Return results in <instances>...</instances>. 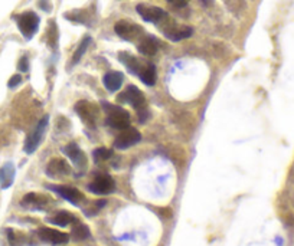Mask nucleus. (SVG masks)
<instances>
[{"mask_svg": "<svg viewBox=\"0 0 294 246\" xmlns=\"http://www.w3.org/2000/svg\"><path fill=\"white\" fill-rule=\"evenodd\" d=\"M119 103H127L130 105H133L140 117V122H144L147 118V104L144 100L143 92L135 87H128L124 92H121L119 95Z\"/></svg>", "mask_w": 294, "mask_h": 246, "instance_id": "f257e3e1", "label": "nucleus"}, {"mask_svg": "<svg viewBox=\"0 0 294 246\" xmlns=\"http://www.w3.org/2000/svg\"><path fill=\"white\" fill-rule=\"evenodd\" d=\"M104 110L107 112V124L116 130H124L130 126V114L121 107L104 104Z\"/></svg>", "mask_w": 294, "mask_h": 246, "instance_id": "f03ea898", "label": "nucleus"}, {"mask_svg": "<svg viewBox=\"0 0 294 246\" xmlns=\"http://www.w3.org/2000/svg\"><path fill=\"white\" fill-rule=\"evenodd\" d=\"M19 31L26 39H31L39 29V16L35 12H25L16 17Z\"/></svg>", "mask_w": 294, "mask_h": 246, "instance_id": "7ed1b4c3", "label": "nucleus"}, {"mask_svg": "<svg viewBox=\"0 0 294 246\" xmlns=\"http://www.w3.org/2000/svg\"><path fill=\"white\" fill-rule=\"evenodd\" d=\"M75 111L80 115L81 119L89 126V127H94L97 124V121L100 118V107L93 103H88V101H80L75 105Z\"/></svg>", "mask_w": 294, "mask_h": 246, "instance_id": "20e7f679", "label": "nucleus"}, {"mask_svg": "<svg viewBox=\"0 0 294 246\" xmlns=\"http://www.w3.org/2000/svg\"><path fill=\"white\" fill-rule=\"evenodd\" d=\"M47 126H48V117H43V118L38 122V126L33 128L32 133L28 135V138H26V141H25V151H26L28 154H32L33 151L39 147V144L42 143V138H43V135H45Z\"/></svg>", "mask_w": 294, "mask_h": 246, "instance_id": "39448f33", "label": "nucleus"}, {"mask_svg": "<svg viewBox=\"0 0 294 246\" xmlns=\"http://www.w3.org/2000/svg\"><path fill=\"white\" fill-rule=\"evenodd\" d=\"M140 140H142V134L135 128L127 127L124 128V130H121V133L116 137L114 147L119 149V150H126L128 147L140 143Z\"/></svg>", "mask_w": 294, "mask_h": 246, "instance_id": "423d86ee", "label": "nucleus"}, {"mask_svg": "<svg viewBox=\"0 0 294 246\" xmlns=\"http://www.w3.org/2000/svg\"><path fill=\"white\" fill-rule=\"evenodd\" d=\"M88 190L96 193V194H110L116 190V182L112 180L111 176L108 175H98L88 184Z\"/></svg>", "mask_w": 294, "mask_h": 246, "instance_id": "0eeeda50", "label": "nucleus"}, {"mask_svg": "<svg viewBox=\"0 0 294 246\" xmlns=\"http://www.w3.org/2000/svg\"><path fill=\"white\" fill-rule=\"evenodd\" d=\"M116 33L119 35L120 38L126 40H139L143 36V29L139 26V24L130 23V22H124L121 20L119 23L116 24Z\"/></svg>", "mask_w": 294, "mask_h": 246, "instance_id": "6e6552de", "label": "nucleus"}, {"mask_svg": "<svg viewBox=\"0 0 294 246\" xmlns=\"http://www.w3.org/2000/svg\"><path fill=\"white\" fill-rule=\"evenodd\" d=\"M38 236H39L40 240L47 242L49 245H64L70 240V236L61 232V230L52 229V228H40L38 230Z\"/></svg>", "mask_w": 294, "mask_h": 246, "instance_id": "1a4fd4ad", "label": "nucleus"}, {"mask_svg": "<svg viewBox=\"0 0 294 246\" xmlns=\"http://www.w3.org/2000/svg\"><path fill=\"white\" fill-rule=\"evenodd\" d=\"M49 189L58 193L59 196H62L65 200H68L75 206H78L84 202V194L78 189L71 187V186H49Z\"/></svg>", "mask_w": 294, "mask_h": 246, "instance_id": "9d476101", "label": "nucleus"}, {"mask_svg": "<svg viewBox=\"0 0 294 246\" xmlns=\"http://www.w3.org/2000/svg\"><path fill=\"white\" fill-rule=\"evenodd\" d=\"M137 12L139 15L143 17L146 22H151V23H159L160 20H163L166 17V12L163 9L157 8V6H147V5H139L137 6Z\"/></svg>", "mask_w": 294, "mask_h": 246, "instance_id": "9b49d317", "label": "nucleus"}, {"mask_svg": "<svg viewBox=\"0 0 294 246\" xmlns=\"http://www.w3.org/2000/svg\"><path fill=\"white\" fill-rule=\"evenodd\" d=\"M71 173V166L62 159H54L47 167V175L49 177H64Z\"/></svg>", "mask_w": 294, "mask_h": 246, "instance_id": "f8f14e48", "label": "nucleus"}, {"mask_svg": "<svg viewBox=\"0 0 294 246\" xmlns=\"http://www.w3.org/2000/svg\"><path fill=\"white\" fill-rule=\"evenodd\" d=\"M65 154L71 159V161L75 164V166L78 167L80 170H84L85 166H87V157H85V154L82 153L80 147L77 145V144H68L66 147H65Z\"/></svg>", "mask_w": 294, "mask_h": 246, "instance_id": "ddd939ff", "label": "nucleus"}, {"mask_svg": "<svg viewBox=\"0 0 294 246\" xmlns=\"http://www.w3.org/2000/svg\"><path fill=\"white\" fill-rule=\"evenodd\" d=\"M49 203V198L38 193H29L22 200V205L29 209H43Z\"/></svg>", "mask_w": 294, "mask_h": 246, "instance_id": "4468645a", "label": "nucleus"}, {"mask_svg": "<svg viewBox=\"0 0 294 246\" xmlns=\"http://www.w3.org/2000/svg\"><path fill=\"white\" fill-rule=\"evenodd\" d=\"M123 81H124V75L121 72H108L104 77V87L107 88L110 92H114V91L120 89V87L123 85Z\"/></svg>", "mask_w": 294, "mask_h": 246, "instance_id": "2eb2a0df", "label": "nucleus"}, {"mask_svg": "<svg viewBox=\"0 0 294 246\" xmlns=\"http://www.w3.org/2000/svg\"><path fill=\"white\" fill-rule=\"evenodd\" d=\"M15 180V166L12 163H6L0 168V186L2 189H9Z\"/></svg>", "mask_w": 294, "mask_h": 246, "instance_id": "dca6fc26", "label": "nucleus"}, {"mask_svg": "<svg viewBox=\"0 0 294 246\" xmlns=\"http://www.w3.org/2000/svg\"><path fill=\"white\" fill-rule=\"evenodd\" d=\"M165 33H166V36L170 40L179 42V40L191 38L193 31H192V28H189V26H175V28H172L170 31H166Z\"/></svg>", "mask_w": 294, "mask_h": 246, "instance_id": "f3484780", "label": "nucleus"}, {"mask_svg": "<svg viewBox=\"0 0 294 246\" xmlns=\"http://www.w3.org/2000/svg\"><path fill=\"white\" fill-rule=\"evenodd\" d=\"M120 61L126 65L128 68V71L131 72V73H134V75L135 73L139 75L144 66V65L140 64V61H139L137 58H134L133 55H130L127 52H121V54H120Z\"/></svg>", "mask_w": 294, "mask_h": 246, "instance_id": "a211bd4d", "label": "nucleus"}, {"mask_svg": "<svg viewBox=\"0 0 294 246\" xmlns=\"http://www.w3.org/2000/svg\"><path fill=\"white\" fill-rule=\"evenodd\" d=\"M157 49H159L157 40L154 39V38H151V36H146V38H143V39L140 40V43H139L140 54H143V55L146 56L156 55Z\"/></svg>", "mask_w": 294, "mask_h": 246, "instance_id": "6ab92c4d", "label": "nucleus"}, {"mask_svg": "<svg viewBox=\"0 0 294 246\" xmlns=\"http://www.w3.org/2000/svg\"><path fill=\"white\" fill-rule=\"evenodd\" d=\"M49 222L54 223L56 226L65 228V226H70V225L78 222V220H77L75 216L72 213H70V212H58V213L54 214V216L49 219Z\"/></svg>", "mask_w": 294, "mask_h": 246, "instance_id": "aec40b11", "label": "nucleus"}, {"mask_svg": "<svg viewBox=\"0 0 294 246\" xmlns=\"http://www.w3.org/2000/svg\"><path fill=\"white\" fill-rule=\"evenodd\" d=\"M139 77H140V80L143 81L146 85L153 87L156 84V66L153 64L144 65L143 69L139 73Z\"/></svg>", "mask_w": 294, "mask_h": 246, "instance_id": "412c9836", "label": "nucleus"}, {"mask_svg": "<svg viewBox=\"0 0 294 246\" xmlns=\"http://www.w3.org/2000/svg\"><path fill=\"white\" fill-rule=\"evenodd\" d=\"M71 233L72 238L75 239V240H84V239H87L88 236H89V229H88V226H85L84 223L75 222Z\"/></svg>", "mask_w": 294, "mask_h": 246, "instance_id": "4be33fe9", "label": "nucleus"}, {"mask_svg": "<svg viewBox=\"0 0 294 246\" xmlns=\"http://www.w3.org/2000/svg\"><path fill=\"white\" fill-rule=\"evenodd\" d=\"M89 43H91V38H89V36H85V38L82 39V42L80 43L78 49L75 51L74 56H72V64H77V62L80 61L81 58H82V55L85 54V51H87L88 46H89Z\"/></svg>", "mask_w": 294, "mask_h": 246, "instance_id": "5701e85b", "label": "nucleus"}, {"mask_svg": "<svg viewBox=\"0 0 294 246\" xmlns=\"http://www.w3.org/2000/svg\"><path fill=\"white\" fill-rule=\"evenodd\" d=\"M8 239L12 246H22L25 242V235L20 232H15L13 229L8 230Z\"/></svg>", "mask_w": 294, "mask_h": 246, "instance_id": "b1692460", "label": "nucleus"}, {"mask_svg": "<svg viewBox=\"0 0 294 246\" xmlns=\"http://www.w3.org/2000/svg\"><path fill=\"white\" fill-rule=\"evenodd\" d=\"M84 10H74L71 13H65V17H68L72 22H78V23H85L87 15H84Z\"/></svg>", "mask_w": 294, "mask_h": 246, "instance_id": "393cba45", "label": "nucleus"}, {"mask_svg": "<svg viewBox=\"0 0 294 246\" xmlns=\"http://www.w3.org/2000/svg\"><path fill=\"white\" fill-rule=\"evenodd\" d=\"M112 156V151L108 149H97L94 151V160L96 161H105Z\"/></svg>", "mask_w": 294, "mask_h": 246, "instance_id": "a878e982", "label": "nucleus"}, {"mask_svg": "<svg viewBox=\"0 0 294 246\" xmlns=\"http://www.w3.org/2000/svg\"><path fill=\"white\" fill-rule=\"evenodd\" d=\"M17 68H19V71L20 72H28L29 71V61H28V58L24 56V58H20V61H19V65H17Z\"/></svg>", "mask_w": 294, "mask_h": 246, "instance_id": "bb28decb", "label": "nucleus"}, {"mask_svg": "<svg viewBox=\"0 0 294 246\" xmlns=\"http://www.w3.org/2000/svg\"><path fill=\"white\" fill-rule=\"evenodd\" d=\"M22 82V77L17 73V75H13L10 80H9V88H16L19 84Z\"/></svg>", "mask_w": 294, "mask_h": 246, "instance_id": "cd10ccee", "label": "nucleus"}, {"mask_svg": "<svg viewBox=\"0 0 294 246\" xmlns=\"http://www.w3.org/2000/svg\"><path fill=\"white\" fill-rule=\"evenodd\" d=\"M170 5H173L176 8H185L188 3H189V0H167Z\"/></svg>", "mask_w": 294, "mask_h": 246, "instance_id": "c85d7f7f", "label": "nucleus"}, {"mask_svg": "<svg viewBox=\"0 0 294 246\" xmlns=\"http://www.w3.org/2000/svg\"><path fill=\"white\" fill-rule=\"evenodd\" d=\"M39 6L42 9H45L47 12H51V5H49L48 0H40L39 2Z\"/></svg>", "mask_w": 294, "mask_h": 246, "instance_id": "c756f323", "label": "nucleus"}, {"mask_svg": "<svg viewBox=\"0 0 294 246\" xmlns=\"http://www.w3.org/2000/svg\"><path fill=\"white\" fill-rule=\"evenodd\" d=\"M202 2H203V5H205V2H208V5H209V3H211L212 0H202Z\"/></svg>", "mask_w": 294, "mask_h": 246, "instance_id": "7c9ffc66", "label": "nucleus"}]
</instances>
